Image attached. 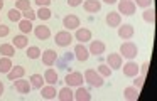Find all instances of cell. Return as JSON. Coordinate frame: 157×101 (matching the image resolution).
I'll list each match as a JSON object with an SVG mask.
<instances>
[{"label": "cell", "instance_id": "obj_1", "mask_svg": "<svg viewBox=\"0 0 157 101\" xmlns=\"http://www.w3.org/2000/svg\"><path fill=\"white\" fill-rule=\"evenodd\" d=\"M137 54H139V47H137V44H133L132 40H127V42H123L122 46H120V56L122 57H127V59H133V57H137Z\"/></svg>", "mask_w": 157, "mask_h": 101}, {"label": "cell", "instance_id": "obj_2", "mask_svg": "<svg viewBox=\"0 0 157 101\" xmlns=\"http://www.w3.org/2000/svg\"><path fill=\"white\" fill-rule=\"evenodd\" d=\"M83 77H85V81L88 84H91L93 88H101L103 86V76H100L98 71H95V69H86L85 74H83Z\"/></svg>", "mask_w": 157, "mask_h": 101}, {"label": "cell", "instance_id": "obj_3", "mask_svg": "<svg viewBox=\"0 0 157 101\" xmlns=\"http://www.w3.org/2000/svg\"><path fill=\"white\" fill-rule=\"evenodd\" d=\"M73 34L69 32V30H59V32H56V36H54V42L58 44V46H61V47H68L69 44L73 42Z\"/></svg>", "mask_w": 157, "mask_h": 101}, {"label": "cell", "instance_id": "obj_4", "mask_svg": "<svg viewBox=\"0 0 157 101\" xmlns=\"http://www.w3.org/2000/svg\"><path fill=\"white\" fill-rule=\"evenodd\" d=\"M64 81H66V84H68V86L78 88V86H81V84H83L85 77H83V74L79 73V71H73V73H68V74H66Z\"/></svg>", "mask_w": 157, "mask_h": 101}, {"label": "cell", "instance_id": "obj_5", "mask_svg": "<svg viewBox=\"0 0 157 101\" xmlns=\"http://www.w3.org/2000/svg\"><path fill=\"white\" fill-rule=\"evenodd\" d=\"M137 5L133 3V0H120L118 2V13L123 15H133L135 13Z\"/></svg>", "mask_w": 157, "mask_h": 101}, {"label": "cell", "instance_id": "obj_6", "mask_svg": "<svg viewBox=\"0 0 157 101\" xmlns=\"http://www.w3.org/2000/svg\"><path fill=\"white\" fill-rule=\"evenodd\" d=\"M75 57L76 59L79 61V62H86V61H88V57H90V50H88V47L85 46V44H76L75 46Z\"/></svg>", "mask_w": 157, "mask_h": 101}, {"label": "cell", "instance_id": "obj_7", "mask_svg": "<svg viewBox=\"0 0 157 101\" xmlns=\"http://www.w3.org/2000/svg\"><path fill=\"white\" fill-rule=\"evenodd\" d=\"M118 37L120 39H123V40H130L133 37V34H135V29H133V25H130V24H120L118 27Z\"/></svg>", "mask_w": 157, "mask_h": 101}, {"label": "cell", "instance_id": "obj_8", "mask_svg": "<svg viewBox=\"0 0 157 101\" xmlns=\"http://www.w3.org/2000/svg\"><path fill=\"white\" fill-rule=\"evenodd\" d=\"M79 17L78 15H73V13H69V15H66L64 19H63V27H64L66 30H76L79 27Z\"/></svg>", "mask_w": 157, "mask_h": 101}, {"label": "cell", "instance_id": "obj_9", "mask_svg": "<svg viewBox=\"0 0 157 101\" xmlns=\"http://www.w3.org/2000/svg\"><path fill=\"white\" fill-rule=\"evenodd\" d=\"M105 49H106V46L103 40H90V47H88L90 56H101L105 52Z\"/></svg>", "mask_w": 157, "mask_h": 101}, {"label": "cell", "instance_id": "obj_10", "mask_svg": "<svg viewBox=\"0 0 157 101\" xmlns=\"http://www.w3.org/2000/svg\"><path fill=\"white\" fill-rule=\"evenodd\" d=\"M14 88H15V91H17V93H21V94H29V91L32 89L29 79H24V77L15 79L14 81Z\"/></svg>", "mask_w": 157, "mask_h": 101}, {"label": "cell", "instance_id": "obj_11", "mask_svg": "<svg viewBox=\"0 0 157 101\" xmlns=\"http://www.w3.org/2000/svg\"><path fill=\"white\" fill-rule=\"evenodd\" d=\"M106 64H108L112 69H120L123 64V57L120 56V52H112L106 56Z\"/></svg>", "mask_w": 157, "mask_h": 101}, {"label": "cell", "instance_id": "obj_12", "mask_svg": "<svg viewBox=\"0 0 157 101\" xmlns=\"http://www.w3.org/2000/svg\"><path fill=\"white\" fill-rule=\"evenodd\" d=\"M41 57H42V62H44L48 67H51V66H54L56 61H58V52L52 50V49H46L44 52L41 54Z\"/></svg>", "mask_w": 157, "mask_h": 101}, {"label": "cell", "instance_id": "obj_13", "mask_svg": "<svg viewBox=\"0 0 157 101\" xmlns=\"http://www.w3.org/2000/svg\"><path fill=\"white\" fill-rule=\"evenodd\" d=\"M75 39L79 40L81 44L90 42V40H91V30L86 29V27H78V29H76V34H75Z\"/></svg>", "mask_w": 157, "mask_h": 101}, {"label": "cell", "instance_id": "obj_14", "mask_svg": "<svg viewBox=\"0 0 157 101\" xmlns=\"http://www.w3.org/2000/svg\"><path fill=\"white\" fill-rule=\"evenodd\" d=\"M120 69H123V76H127V77H133V76L139 74V66H137V62H133L132 59L127 64H123V67H120Z\"/></svg>", "mask_w": 157, "mask_h": 101}, {"label": "cell", "instance_id": "obj_15", "mask_svg": "<svg viewBox=\"0 0 157 101\" xmlns=\"http://www.w3.org/2000/svg\"><path fill=\"white\" fill-rule=\"evenodd\" d=\"M105 22L108 27H118L122 24V13L118 12H108L105 17Z\"/></svg>", "mask_w": 157, "mask_h": 101}, {"label": "cell", "instance_id": "obj_16", "mask_svg": "<svg viewBox=\"0 0 157 101\" xmlns=\"http://www.w3.org/2000/svg\"><path fill=\"white\" fill-rule=\"evenodd\" d=\"M34 36L37 37L39 40H46V39H49V37H51V29H49L48 25H37V27H34Z\"/></svg>", "mask_w": 157, "mask_h": 101}, {"label": "cell", "instance_id": "obj_17", "mask_svg": "<svg viewBox=\"0 0 157 101\" xmlns=\"http://www.w3.org/2000/svg\"><path fill=\"white\" fill-rule=\"evenodd\" d=\"M83 9L88 13H96L101 9V2H100V0H85V2H83Z\"/></svg>", "mask_w": 157, "mask_h": 101}, {"label": "cell", "instance_id": "obj_18", "mask_svg": "<svg viewBox=\"0 0 157 101\" xmlns=\"http://www.w3.org/2000/svg\"><path fill=\"white\" fill-rule=\"evenodd\" d=\"M41 96H42V99H54V98L58 96L54 84H48V86H42V88H41Z\"/></svg>", "mask_w": 157, "mask_h": 101}, {"label": "cell", "instance_id": "obj_19", "mask_svg": "<svg viewBox=\"0 0 157 101\" xmlns=\"http://www.w3.org/2000/svg\"><path fill=\"white\" fill-rule=\"evenodd\" d=\"M73 96H75V91L71 89V86H64V88H61V89L58 91V99H61V101H71L73 99Z\"/></svg>", "mask_w": 157, "mask_h": 101}, {"label": "cell", "instance_id": "obj_20", "mask_svg": "<svg viewBox=\"0 0 157 101\" xmlns=\"http://www.w3.org/2000/svg\"><path fill=\"white\" fill-rule=\"evenodd\" d=\"M12 46L15 47V49H25V47L29 46V39L25 34H19V36L14 37V40H12Z\"/></svg>", "mask_w": 157, "mask_h": 101}, {"label": "cell", "instance_id": "obj_21", "mask_svg": "<svg viewBox=\"0 0 157 101\" xmlns=\"http://www.w3.org/2000/svg\"><path fill=\"white\" fill-rule=\"evenodd\" d=\"M73 99H78V101H90L91 99V94H90L88 89H85L83 86H78V89L75 91V96Z\"/></svg>", "mask_w": 157, "mask_h": 101}, {"label": "cell", "instance_id": "obj_22", "mask_svg": "<svg viewBox=\"0 0 157 101\" xmlns=\"http://www.w3.org/2000/svg\"><path fill=\"white\" fill-rule=\"evenodd\" d=\"M24 74H25V69L22 66H12V69L7 73V76L10 81H15L19 77H24Z\"/></svg>", "mask_w": 157, "mask_h": 101}, {"label": "cell", "instance_id": "obj_23", "mask_svg": "<svg viewBox=\"0 0 157 101\" xmlns=\"http://www.w3.org/2000/svg\"><path fill=\"white\" fill-rule=\"evenodd\" d=\"M44 83H48V84H56L58 83V73H56V69L48 67V69L44 71Z\"/></svg>", "mask_w": 157, "mask_h": 101}, {"label": "cell", "instance_id": "obj_24", "mask_svg": "<svg viewBox=\"0 0 157 101\" xmlns=\"http://www.w3.org/2000/svg\"><path fill=\"white\" fill-rule=\"evenodd\" d=\"M12 59L10 57H7V56H2L0 57V74H7L9 71L12 69Z\"/></svg>", "mask_w": 157, "mask_h": 101}, {"label": "cell", "instance_id": "obj_25", "mask_svg": "<svg viewBox=\"0 0 157 101\" xmlns=\"http://www.w3.org/2000/svg\"><path fill=\"white\" fill-rule=\"evenodd\" d=\"M139 91L140 89H137L135 86H128L123 91V98L128 99V101H135V99H139Z\"/></svg>", "mask_w": 157, "mask_h": 101}, {"label": "cell", "instance_id": "obj_26", "mask_svg": "<svg viewBox=\"0 0 157 101\" xmlns=\"http://www.w3.org/2000/svg\"><path fill=\"white\" fill-rule=\"evenodd\" d=\"M29 83H31V86L34 88V89H41V88L44 86V76H42V74H32V76L29 77Z\"/></svg>", "mask_w": 157, "mask_h": 101}, {"label": "cell", "instance_id": "obj_27", "mask_svg": "<svg viewBox=\"0 0 157 101\" xmlns=\"http://www.w3.org/2000/svg\"><path fill=\"white\" fill-rule=\"evenodd\" d=\"M142 19L145 20L147 24H154L155 22V10H154V7H147V9H144L142 12Z\"/></svg>", "mask_w": 157, "mask_h": 101}, {"label": "cell", "instance_id": "obj_28", "mask_svg": "<svg viewBox=\"0 0 157 101\" xmlns=\"http://www.w3.org/2000/svg\"><path fill=\"white\" fill-rule=\"evenodd\" d=\"M17 24H19V29H21V32L25 34V36H27V34H31L32 29H34L32 22H31V20H27V19H21Z\"/></svg>", "mask_w": 157, "mask_h": 101}, {"label": "cell", "instance_id": "obj_29", "mask_svg": "<svg viewBox=\"0 0 157 101\" xmlns=\"http://www.w3.org/2000/svg\"><path fill=\"white\" fill-rule=\"evenodd\" d=\"M25 54H27L29 59H39L41 57V49H39L37 46H27L25 47Z\"/></svg>", "mask_w": 157, "mask_h": 101}, {"label": "cell", "instance_id": "obj_30", "mask_svg": "<svg viewBox=\"0 0 157 101\" xmlns=\"http://www.w3.org/2000/svg\"><path fill=\"white\" fill-rule=\"evenodd\" d=\"M36 17L41 20H49L52 17V12L49 10V7H39V10L36 12Z\"/></svg>", "mask_w": 157, "mask_h": 101}, {"label": "cell", "instance_id": "obj_31", "mask_svg": "<svg viewBox=\"0 0 157 101\" xmlns=\"http://www.w3.org/2000/svg\"><path fill=\"white\" fill-rule=\"evenodd\" d=\"M0 54L2 56H7V57H12L15 54V47L12 44H0Z\"/></svg>", "mask_w": 157, "mask_h": 101}, {"label": "cell", "instance_id": "obj_32", "mask_svg": "<svg viewBox=\"0 0 157 101\" xmlns=\"http://www.w3.org/2000/svg\"><path fill=\"white\" fill-rule=\"evenodd\" d=\"M96 71H98V74H100V76H103V77H110V76H112V73H113V69L108 66V64H100V66L96 67Z\"/></svg>", "mask_w": 157, "mask_h": 101}, {"label": "cell", "instance_id": "obj_33", "mask_svg": "<svg viewBox=\"0 0 157 101\" xmlns=\"http://www.w3.org/2000/svg\"><path fill=\"white\" fill-rule=\"evenodd\" d=\"M7 15H9V20H12V22H19V20L22 19V12H21V10H17L15 7L9 10Z\"/></svg>", "mask_w": 157, "mask_h": 101}, {"label": "cell", "instance_id": "obj_34", "mask_svg": "<svg viewBox=\"0 0 157 101\" xmlns=\"http://www.w3.org/2000/svg\"><path fill=\"white\" fill-rule=\"evenodd\" d=\"M15 9L24 12V10H29L31 9V0H17L15 2Z\"/></svg>", "mask_w": 157, "mask_h": 101}, {"label": "cell", "instance_id": "obj_35", "mask_svg": "<svg viewBox=\"0 0 157 101\" xmlns=\"http://www.w3.org/2000/svg\"><path fill=\"white\" fill-rule=\"evenodd\" d=\"M144 81H145V76H142V74H137V76H133V86L137 88V89H140V88L144 86Z\"/></svg>", "mask_w": 157, "mask_h": 101}, {"label": "cell", "instance_id": "obj_36", "mask_svg": "<svg viewBox=\"0 0 157 101\" xmlns=\"http://www.w3.org/2000/svg\"><path fill=\"white\" fill-rule=\"evenodd\" d=\"M22 19H27V20H34V19H37V17H36V12L32 9H29V10H24V12H22Z\"/></svg>", "mask_w": 157, "mask_h": 101}, {"label": "cell", "instance_id": "obj_37", "mask_svg": "<svg viewBox=\"0 0 157 101\" xmlns=\"http://www.w3.org/2000/svg\"><path fill=\"white\" fill-rule=\"evenodd\" d=\"M154 0H133V3H135L137 7H142V9H147V7L152 5Z\"/></svg>", "mask_w": 157, "mask_h": 101}, {"label": "cell", "instance_id": "obj_38", "mask_svg": "<svg viewBox=\"0 0 157 101\" xmlns=\"http://www.w3.org/2000/svg\"><path fill=\"white\" fill-rule=\"evenodd\" d=\"M9 32H10V29L7 25H4V24H0V37H7Z\"/></svg>", "mask_w": 157, "mask_h": 101}, {"label": "cell", "instance_id": "obj_39", "mask_svg": "<svg viewBox=\"0 0 157 101\" xmlns=\"http://www.w3.org/2000/svg\"><path fill=\"white\" fill-rule=\"evenodd\" d=\"M147 69H149V62H144L142 66H139V73L142 74V76H145V74H147Z\"/></svg>", "mask_w": 157, "mask_h": 101}, {"label": "cell", "instance_id": "obj_40", "mask_svg": "<svg viewBox=\"0 0 157 101\" xmlns=\"http://www.w3.org/2000/svg\"><path fill=\"white\" fill-rule=\"evenodd\" d=\"M39 7H49L51 5V0H34Z\"/></svg>", "mask_w": 157, "mask_h": 101}, {"label": "cell", "instance_id": "obj_41", "mask_svg": "<svg viewBox=\"0 0 157 101\" xmlns=\"http://www.w3.org/2000/svg\"><path fill=\"white\" fill-rule=\"evenodd\" d=\"M81 3H83V0H68L69 7H78V5H81Z\"/></svg>", "mask_w": 157, "mask_h": 101}, {"label": "cell", "instance_id": "obj_42", "mask_svg": "<svg viewBox=\"0 0 157 101\" xmlns=\"http://www.w3.org/2000/svg\"><path fill=\"white\" fill-rule=\"evenodd\" d=\"M4 91H5V86H4V83H2V81H0V96H2V94H4Z\"/></svg>", "mask_w": 157, "mask_h": 101}, {"label": "cell", "instance_id": "obj_43", "mask_svg": "<svg viewBox=\"0 0 157 101\" xmlns=\"http://www.w3.org/2000/svg\"><path fill=\"white\" fill-rule=\"evenodd\" d=\"M103 2H105V3H108V5H113V3H117L118 0H103Z\"/></svg>", "mask_w": 157, "mask_h": 101}, {"label": "cell", "instance_id": "obj_44", "mask_svg": "<svg viewBox=\"0 0 157 101\" xmlns=\"http://www.w3.org/2000/svg\"><path fill=\"white\" fill-rule=\"evenodd\" d=\"M4 9V0H0V10Z\"/></svg>", "mask_w": 157, "mask_h": 101}]
</instances>
